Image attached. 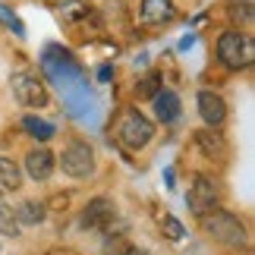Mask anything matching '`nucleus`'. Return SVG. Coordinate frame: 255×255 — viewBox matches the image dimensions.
<instances>
[{
  "label": "nucleus",
  "mask_w": 255,
  "mask_h": 255,
  "mask_svg": "<svg viewBox=\"0 0 255 255\" xmlns=\"http://www.w3.org/2000/svg\"><path fill=\"white\" fill-rule=\"evenodd\" d=\"M218 60L233 73L246 70L255 60V41L246 32H240V28H227V32L218 38Z\"/></svg>",
  "instance_id": "nucleus-1"
},
{
  "label": "nucleus",
  "mask_w": 255,
  "mask_h": 255,
  "mask_svg": "<svg viewBox=\"0 0 255 255\" xmlns=\"http://www.w3.org/2000/svg\"><path fill=\"white\" fill-rule=\"evenodd\" d=\"M117 139H120L129 151H142L145 145L154 139V126L139 107H126L117 120Z\"/></svg>",
  "instance_id": "nucleus-2"
},
{
  "label": "nucleus",
  "mask_w": 255,
  "mask_h": 255,
  "mask_svg": "<svg viewBox=\"0 0 255 255\" xmlns=\"http://www.w3.org/2000/svg\"><path fill=\"white\" fill-rule=\"evenodd\" d=\"M199 221H202V230L208 233L211 240L224 243V246H243V243H246V227H243V221L237 218V214L214 208V211H208Z\"/></svg>",
  "instance_id": "nucleus-3"
},
{
  "label": "nucleus",
  "mask_w": 255,
  "mask_h": 255,
  "mask_svg": "<svg viewBox=\"0 0 255 255\" xmlns=\"http://www.w3.org/2000/svg\"><path fill=\"white\" fill-rule=\"evenodd\" d=\"M60 167L73 180H88L95 173V151L85 139H70L60 154Z\"/></svg>",
  "instance_id": "nucleus-4"
},
{
  "label": "nucleus",
  "mask_w": 255,
  "mask_h": 255,
  "mask_svg": "<svg viewBox=\"0 0 255 255\" xmlns=\"http://www.w3.org/2000/svg\"><path fill=\"white\" fill-rule=\"evenodd\" d=\"M13 95H16V101L25 104V107H47L51 104L47 85L38 79L35 73H16L13 76Z\"/></svg>",
  "instance_id": "nucleus-5"
},
{
  "label": "nucleus",
  "mask_w": 255,
  "mask_h": 255,
  "mask_svg": "<svg viewBox=\"0 0 255 255\" xmlns=\"http://www.w3.org/2000/svg\"><path fill=\"white\" fill-rule=\"evenodd\" d=\"M186 205H189V211L195 218H205L208 211L218 208V186H214L211 176L199 173L189 186V195H186Z\"/></svg>",
  "instance_id": "nucleus-6"
},
{
  "label": "nucleus",
  "mask_w": 255,
  "mask_h": 255,
  "mask_svg": "<svg viewBox=\"0 0 255 255\" xmlns=\"http://www.w3.org/2000/svg\"><path fill=\"white\" fill-rule=\"evenodd\" d=\"M114 224V202L104 199V195H98V199H92L85 205L82 218H79V227L82 230H104Z\"/></svg>",
  "instance_id": "nucleus-7"
},
{
  "label": "nucleus",
  "mask_w": 255,
  "mask_h": 255,
  "mask_svg": "<svg viewBox=\"0 0 255 255\" xmlns=\"http://www.w3.org/2000/svg\"><path fill=\"white\" fill-rule=\"evenodd\" d=\"M195 104H199V117L205 120V126H221L227 120V104H224V98L218 92H211V88H202L199 98H195Z\"/></svg>",
  "instance_id": "nucleus-8"
},
{
  "label": "nucleus",
  "mask_w": 255,
  "mask_h": 255,
  "mask_svg": "<svg viewBox=\"0 0 255 255\" xmlns=\"http://www.w3.org/2000/svg\"><path fill=\"white\" fill-rule=\"evenodd\" d=\"M54 167H57V158H54V151H51V148H32V151L25 154V173L32 176L35 183L51 180Z\"/></svg>",
  "instance_id": "nucleus-9"
},
{
  "label": "nucleus",
  "mask_w": 255,
  "mask_h": 255,
  "mask_svg": "<svg viewBox=\"0 0 255 255\" xmlns=\"http://www.w3.org/2000/svg\"><path fill=\"white\" fill-rule=\"evenodd\" d=\"M173 16H176L173 0H142V6H139L142 25H167Z\"/></svg>",
  "instance_id": "nucleus-10"
},
{
  "label": "nucleus",
  "mask_w": 255,
  "mask_h": 255,
  "mask_svg": "<svg viewBox=\"0 0 255 255\" xmlns=\"http://www.w3.org/2000/svg\"><path fill=\"white\" fill-rule=\"evenodd\" d=\"M192 142H195V148H199L205 158H224V151H227V142H224V135L218 132V126H205V129H195Z\"/></svg>",
  "instance_id": "nucleus-11"
},
{
  "label": "nucleus",
  "mask_w": 255,
  "mask_h": 255,
  "mask_svg": "<svg viewBox=\"0 0 255 255\" xmlns=\"http://www.w3.org/2000/svg\"><path fill=\"white\" fill-rule=\"evenodd\" d=\"M151 104H154V117H158L161 123H176L180 114H183L180 98H176V92H170V88H161V92L151 98Z\"/></svg>",
  "instance_id": "nucleus-12"
},
{
  "label": "nucleus",
  "mask_w": 255,
  "mask_h": 255,
  "mask_svg": "<svg viewBox=\"0 0 255 255\" xmlns=\"http://www.w3.org/2000/svg\"><path fill=\"white\" fill-rule=\"evenodd\" d=\"M44 214H47L44 202H38V199H25V202L16 208V221H19V224H25V227H35V224H41V221H44Z\"/></svg>",
  "instance_id": "nucleus-13"
},
{
  "label": "nucleus",
  "mask_w": 255,
  "mask_h": 255,
  "mask_svg": "<svg viewBox=\"0 0 255 255\" xmlns=\"http://www.w3.org/2000/svg\"><path fill=\"white\" fill-rule=\"evenodd\" d=\"M19 186H22V170H19V164L13 158H0V189L16 192Z\"/></svg>",
  "instance_id": "nucleus-14"
},
{
  "label": "nucleus",
  "mask_w": 255,
  "mask_h": 255,
  "mask_svg": "<svg viewBox=\"0 0 255 255\" xmlns=\"http://www.w3.org/2000/svg\"><path fill=\"white\" fill-rule=\"evenodd\" d=\"M22 129L32 135V139H38V142H47V139H54V123H47V120H38L35 114H28V117H22Z\"/></svg>",
  "instance_id": "nucleus-15"
},
{
  "label": "nucleus",
  "mask_w": 255,
  "mask_h": 255,
  "mask_svg": "<svg viewBox=\"0 0 255 255\" xmlns=\"http://www.w3.org/2000/svg\"><path fill=\"white\" fill-rule=\"evenodd\" d=\"M161 88H164L161 76L158 73H148V76H142V82H135V98H139V101H151Z\"/></svg>",
  "instance_id": "nucleus-16"
},
{
  "label": "nucleus",
  "mask_w": 255,
  "mask_h": 255,
  "mask_svg": "<svg viewBox=\"0 0 255 255\" xmlns=\"http://www.w3.org/2000/svg\"><path fill=\"white\" fill-rule=\"evenodd\" d=\"M104 249H107V255H142V249H135L132 243L123 237V233H117V237H107Z\"/></svg>",
  "instance_id": "nucleus-17"
},
{
  "label": "nucleus",
  "mask_w": 255,
  "mask_h": 255,
  "mask_svg": "<svg viewBox=\"0 0 255 255\" xmlns=\"http://www.w3.org/2000/svg\"><path fill=\"white\" fill-rule=\"evenodd\" d=\"M19 230L22 227H19V221H16V211L0 202V233H3V237H19Z\"/></svg>",
  "instance_id": "nucleus-18"
},
{
  "label": "nucleus",
  "mask_w": 255,
  "mask_h": 255,
  "mask_svg": "<svg viewBox=\"0 0 255 255\" xmlns=\"http://www.w3.org/2000/svg\"><path fill=\"white\" fill-rule=\"evenodd\" d=\"M0 22H3L6 28H13L16 35H22V22H19V16L9 6H3V3H0Z\"/></svg>",
  "instance_id": "nucleus-19"
},
{
  "label": "nucleus",
  "mask_w": 255,
  "mask_h": 255,
  "mask_svg": "<svg viewBox=\"0 0 255 255\" xmlns=\"http://www.w3.org/2000/svg\"><path fill=\"white\" fill-rule=\"evenodd\" d=\"M161 227H164V233H167L170 240H183V237H186L183 224L176 221V218H164V221H161Z\"/></svg>",
  "instance_id": "nucleus-20"
},
{
  "label": "nucleus",
  "mask_w": 255,
  "mask_h": 255,
  "mask_svg": "<svg viewBox=\"0 0 255 255\" xmlns=\"http://www.w3.org/2000/svg\"><path fill=\"white\" fill-rule=\"evenodd\" d=\"M240 16H243V22L249 25V22H252V6H249V3H243V6H240V3H230V19L237 22Z\"/></svg>",
  "instance_id": "nucleus-21"
},
{
  "label": "nucleus",
  "mask_w": 255,
  "mask_h": 255,
  "mask_svg": "<svg viewBox=\"0 0 255 255\" xmlns=\"http://www.w3.org/2000/svg\"><path fill=\"white\" fill-rule=\"evenodd\" d=\"M0 192H3V189H0Z\"/></svg>",
  "instance_id": "nucleus-22"
}]
</instances>
